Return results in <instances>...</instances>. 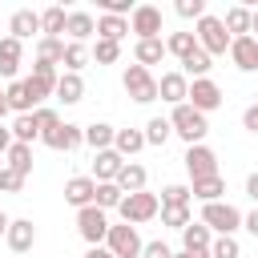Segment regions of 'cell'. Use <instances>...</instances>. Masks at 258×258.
<instances>
[{"mask_svg": "<svg viewBox=\"0 0 258 258\" xmlns=\"http://www.w3.org/2000/svg\"><path fill=\"white\" fill-rule=\"evenodd\" d=\"M113 149H117L121 157H133V153L145 149V133H141V129H117V133H113Z\"/></svg>", "mask_w": 258, "mask_h": 258, "instance_id": "obj_26", "label": "cell"}, {"mask_svg": "<svg viewBox=\"0 0 258 258\" xmlns=\"http://www.w3.org/2000/svg\"><path fill=\"white\" fill-rule=\"evenodd\" d=\"M246 198H250V202L258 206V169H254V173L246 177Z\"/></svg>", "mask_w": 258, "mask_h": 258, "instance_id": "obj_50", "label": "cell"}, {"mask_svg": "<svg viewBox=\"0 0 258 258\" xmlns=\"http://www.w3.org/2000/svg\"><path fill=\"white\" fill-rule=\"evenodd\" d=\"M141 133H145V145H165L173 129H169V117H149Z\"/></svg>", "mask_w": 258, "mask_h": 258, "instance_id": "obj_38", "label": "cell"}, {"mask_svg": "<svg viewBox=\"0 0 258 258\" xmlns=\"http://www.w3.org/2000/svg\"><path fill=\"white\" fill-rule=\"evenodd\" d=\"M8 145H12V133H8V129H4V125H0V157H4V153H8Z\"/></svg>", "mask_w": 258, "mask_h": 258, "instance_id": "obj_52", "label": "cell"}, {"mask_svg": "<svg viewBox=\"0 0 258 258\" xmlns=\"http://www.w3.org/2000/svg\"><path fill=\"white\" fill-rule=\"evenodd\" d=\"M85 258H113V254H109L105 246H89V250H85Z\"/></svg>", "mask_w": 258, "mask_h": 258, "instance_id": "obj_51", "label": "cell"}, {"mask_svg": "<svg viewBox=\"0 0 258 258\" xmlns=\"http://www.w3.org/2000/svg\"><path fill=\"white\" fill-rule=\"evenodd\" d=\"M77 230L89 246H105V234H109V214L97 210V206H85L77 210Z\"/></svg>", "mask_w": 258, "mask_h": 258, "instance_id": "obj_8", "label": "cell"}, {"mask_svg": "<svg viewBox=\"0 0 258 258\" xmlns=\"http://www.w3.org/2000/svg\"><path fill=\"white\" fill-rule=\"evenodd\" d=\"M202 226L218 238V234H238L242 230V210L230 206V202H210L202 206Z\"/></svg>", "mask_w": 258, "mask_h": 258, "instance_id": "obj_4", "label": "cell"}, {"mask_svg": "<svg viewBox=\"0 0 258 258\" xmlns=\"http://www.w3.org/2000/svg\"><path fill=\"white\" fill-rule=\"evenodd\" d=\"M8 133H12V141H20V145H32L40 133H36V121H32V113H24V117H16L12 125H8Z\"/></svg>", "mask_w": 258, "mask_h": 258, "instance_id": "obj_37", "label": "cell"}, {"mask_svg": "<svg viewBox=\"0 0 258 258\" xmlns=\"http://www.w3.org/2000/svg\"><path fill=\"white\" fill-rule=\"evenodd\" d=\"M8 222H12V218H8V214H4V210H0V238H4V234H8Z\"/></svg>", "mask_w": 258, "mask_h": 258, "instance_id": "obj_55", "label": "cell"}, {"mask_svg": "<svg viewBox=\"0 0 258 258\" xmlns=\"http://www.w3.org/2000/svg\"><path fill=\"white\" fill-rule=\"evenodd\" d=\"M141 258H173V250L165 242H145L141 246Z\"/></svg>", "mask_w": 258, "mask_h": 258, "instance_id": "obj_47", "label": "cell"}, {"mask_svg": "<svg viewBox=\"0 0 258 258\" xmlns=\"http://www.w3.org/2000/svg\"><path fill=\"white\" fill-rule=\"evenodd\" d=\"M24 181H28V177H20V173H12L8 165L0 169V189H4V194H20V189H24Z\"/></svg>", "mask_w": 258, "mask_h": 258, "instance_id": "obj_46", "label": "cell"}, {"mask_svg": "<svg viewBox=\"0 0 258 258\" xmlns=\"http://www.w3.org/2000/svg\"><path fill=\"white\" fill-rule=\"evenodd\" d=\"M64 16H69V12H64L60 4L44 8V12H40V32H44V36H60V32H64Z\"/></svg>", "mask_w": 258, "mask_h": 258, "instance_id": "obj_35", "label": "cell"}, {"mask_svg": "<svg viewBox=\"0 0 258 258\" xmlns=\"http://www.w3.org/2000/svg\"><path fill=\"white\" fill-rule=\"evenodd\" d=\"M56 64H44V60H36L32 64V73L24 77V89H28V101H32V109H40L44 105V97H52L56 93Z\"/></svg>", "mask_w": 258, "mask_h": 258, "instance_id": "obj_5", "label": "cell"}, {"mask_svg": "<svg viewBox=\"0 0 258 258\" xmlns=\"http://www.w3.org/2000/svg\"><path fill=\"white\" fill-rule=\"evenodd\" d=\"M40 141H44L48 149H56V153H69V149H77V145L85 141V125L60 121V125H52L48 133H40Z\"/></svg>", "mask_w": 258, "mask_h": 258, "instance_id": "obj_12", "label": "cell"}, {"mask_svg": "<svg viewBox=\"0 0 258 258\" xmlns=\"http://www.w3.org/2000/svg\"><path fill=\"white\" fill-rule=\"evenodd\" d=\"M210 242H214V234L202 226V222H189L185 230H181V250H210Z\"/></svg>", "mask_w": 258, "mask_h": 258, "instance_id": "obj_31", "label": "cell"}, {"mask_svg": "<svg viewBox=\"0 0 258 258\" xmlns=\"http://www.w3.org/2000/svg\"><path fill=\"white\" fill-rule=\"evenodd\" d=\"M129 32H137V40H157L161 36V8L137 4L133 16H129Z\"/></svg>", "mask_w": 258, "mask_h": 258, "instance_id": "obj_11", "label": "cell"}, {"mask_svg": "<svg viewBox=\"0 0 258 258\" xmlns=\"http://www.w3.org/2000/svg\"><path fill=\"white\" fill-rule=\"evenodd\" d=\"M121 198H125V194L117 189V181H97V198H93V206L109 214V210H117V206H121Z\"/></svg>", "mask_w": 258, "mask_h": 258, "instance_id": "obj_34", "label": "cell"}, {"mask_svg": "<svg viewBox=\"0 0 258 258\" xmlns=\"http://www.w3.org/2000/svg\"><path fill=\"white\" fill-rule=\"evenodd\" d=\"M194 222V210L189 206H161V226H169V230H185Z\"/></svg>", "mask_w": 258, "mask_h": 258, "instance_id": "obj_39", "label": "cell"}, {"mask_svg": "<svg viewBox=\"0 0 258 258\" xmlns=\"http://www.w3.org/2000/svg\"><path fill=\"white\" fill-rule=\"evenodd\" d=\"M32 121H36V133H48L52 125H60V113L52 105H40V109H32Z\"/></svg>", "mask_w": 258, "mask_h": 258, "instance_id": "obj_44", "label": "cell"}, {"mask_svg": "<svg viewBox=\"0 0 258 258\" xmlns=\"http://www.w3.org/2000/svg\"><path fill=\"white\" fill-rule=\"evenodd\" d=\"M242 125H246L250 133H258V101H254V105H246V113H242Z\"/></svg>", "mask_w": 258, "mask_h": 258, "instance_id": "obj_48", "label": "cell"}, {"mask_svg": "<svg viewBox=\"0 0 258 258\" xmlns=\"http://www.w3.org/2000/svg\"><path fill=\"white\" fill-rule=\"evenodd\" d=\"M4 157H8V169H12V173H20V177H28V173H32V145L12 141Z\"/></svg>", "mask_w": 258, "mask_h": 258, "instance_id": "obj_30", "label": "cell"}, {"mask_svg": "<svg viewBox=\"0 0 258 258\" xmlns=\"http://www.w3.org/2000/svg\"><path fill=\"white\" fill-rule=\"evenodd\" d=\"M8 32L24 44L32 32H40V12H32V8H16V12H12V20H8Z\"/></svg>", "mask_w": 258, "mask_h": 258, "instance_id": "obj_19", "label": "cell"}, {"mask_svg": "<svg viewBox=\"0 0 258 258\" xmlns=\"http://www.w3.org/2000/svg\"><path fill=\"white\" fill-rule=\"evenodd\" d=\"M64 32H69V40H73V44H85V40L97 32L93 12H81V8H77V12H69V16H64Z\"/></svg>", "mask_w": 258, "mask_h": 258, "instance_id": "obj_18", "label": "cell"}, {"mask_svg": "<svg viewBox=\"0 0 258 258\" xmlns=\"http://www.w3.org/2000/svg\"><path fill=\"white\" fill-rule=\"evenodd\" d=\"M173 258H210V250H194V254H189V250H181V254H173Z\"/></svg>", "mask_w": 258, "mask_h": 258, "instance_id": "obj_53", "label": "cell"}, {"mask_svg": "<svg viewBox=\"0 0 258 258\" xmlns=\"http://www.w3.org/2000/svg\"><path fill=\"white\" fill-rule=\"evenodd\" d=\"M210 258H242L238 238H234V234H218V238L210 242Z\"/></svg>", "mask_w": 258, "mask_h": 258, "instance_id": "obj_40", "label": "cell"}, {"mask_svg": "<svg viewBox=\"0 0 258 258\" xmlns=\"http://www.w3.org/2000/svg\"><path fill=\"white\" fill-rule=\"evenodd\" d=\"M181 161H185L189 181H198V177H214V173H218V153H214L206 141H202V145H189Z\"/></svg>", "mask_w": 258, "mask_h": 258, "instance_id": "obj_10", "label": "cell"}, {"mask_svg": "<svg viewBox=\"0 0 258 258\" xmlns=\"http://www.w3.org/2000/svg\"><path fill=\"white\" fill-rule=\"evenodd\" d=\"M52 97H56L60 105H77V101H85V81H81V73H60Z\"/></svg>", "mask_w": 258, "mask_h": 258, "instance_id": "obj_20", "label": "cell"}, {"mask_svg": "<svg viewBox=\"0 0 258 258\" xmlns=\"http://www.w3.org/2000/svg\"><path fill=\"white\" fill-rule=\"evenodd\" d=\"M4 242H8V250H12V254H28V250H32V242H36V226H32V218H12V222H8Z\"/></svg>", "mask_w": 258, "mask_h": 258, "instance_id": "obj_14", "label": "cell"}, {"mask_svg": "<svg viewBox=\"0 0 258 258\" xmlns=\"http://www.w3.org/2000/svg\"><path fill=\"white\" fill-rule=\"evenodd\" d=\"M121 165H125V157L117 153V149H101V153H93V181H117V173H121Z\"/></svg>", "mask_w": 258, "mask_h": 258, "instance_id": "obj_17", "label": "cell"}, {"mask_svg": "<svg viewBox=\"0 0 258 258\" xmlns=\"http://www.w3.org/2000/svg\"><path fill=\"white\" fill-rule=\"evenodd\" d=\"M141 234H137V226H109V234H105V250L113 254V258H141Z\"/></svg>", "mask_w": 258, "mask_h": 258, "instance_id": "obj_7", "label": "cell"}, {"mask_svg": "<svg viewBox=\"0 0 258 258\" xmlns=\"http://www.w3.org/2000/svg\"><path fill=\"white\" fill-rule=\"evenodd\" d=\"M85 60H89V48L69 40V44H64V60H60V64H64V73H81V69H85Z\"/></svg>", "mask_w": 258, "mask_h": 258, "instance_id": "obj_42", "label": "cell"}, {"mask_svg": "<svg viewBox=\"0 0 258 258\" xmlns=\"http://www.w3.org/2000/svg\"><path fill=\"white\" fill-rule=\"evenodd\" d=\"M189 194H194L202 206H210V202H222L226 181H222V173H214V177H198V181H189Z\"/></svg>", "mask_w": 258, "mask_h": 258, "instance_id": "obj_22", "label": "cell"}, {"mask_svg": "<svg viewBox=\"0 0 258 258\" xmlns=\"http://www.w3.org/2000/svg\"><path fill=\"white\" fill-rule=\"evenodd\" d=\"M157 202H161V206H189V202H194V194H189V185L173 181V185H165V189L157 194Z\"/></svg>", "mask_w": 258, "mask_h": 258, "instance_id": "obj_41", "label": "cell"}, {"mask_svg": "<svg viewBox=\"0 0 258 258\" xmlns=\"http://www.w3.org/2000/svg\"><path fill=\"white\" fill-rule=\"evenodd\" d=\"M185 93H189V81H185L181 69H177V73H161V81H157V97H161V101L185 105Z\"/></svg>", "mask_w": 258, "mask_h": 258, "instance_id": "obj_16", "label": "cell"}, {"mask_svg": "<svg viewBox=\"0 0 258 258\" xmlns=\"http://www.w3.org/2000/svg\"><path fill=\"white\" fill-rule=\"evenodd\" d=\"M185 105H189V109H198V113H214V109L222 105V89H218L210 77H198V81H189Z\"/></svg>", "mask_w": 258, "mask_h": 258, "instance_id": "obj_9", "label": "cell"}, {"mask_svg": "<svg viewBox=\"0 0 258 258\" xmlns=\"http://www.w3.org/2000/svg\"><path fill=\"white\" fill-rule=\"evenodd\" d=\"M121 85H125V93H129L137 105L157 101V77H153L149 69H141V64H129V69L121 73Z\"/></svg>", "mask_w": 258, "mask_h": 258, "instance_id": "obj_6", "label": "cell"}, {"mask_svg": "<svg viewBox=\"0 0 258 258\" xmlns=\"http://www.w3.org/2000/svg\"><path fill=\"white\" fill-rule=\"evenodd\" d=\"M4 101H8V113H16V117L32 113V101H28V89H24V81H8V89H4Z\"/></svg>", "mask_w": 258, "mask_h": 258, "instance_id": "obj_29", "label": "cell"}, {"mask_svg": "<svg viewBox=\"0 0 258 258\" xmlns=\"http://www.w3.org/2000/svg\"><path fill=\"white\" fill-rule=\"evenodd\" d=\"M250 32H254V40H258V8H250Z\"/></svg>", "mask_w": 258, "mask_h": 258, "instance_id": "obj_54", "label": "cell"}, {"mask_svg": "<svg viewBox=\"0 0 258 258\" xmlns=\"http://www.w3.org/2000/svg\"><path fill=\"white\" fill-rule=\"evenodd\" d=\"M20 56H24V44L16 36H4L0 40V77L16 81V69H20Z\"/></svg>", "mask_w": 258, "mask_h": 258, "instance_id": "obj_21", "label": "cell"}, {"mask_svg": "<svg viewBox=\"0 0 258 258\" xmlns=\"http://www.w3.org/2000/svg\"><path fill=\"white\" fill-rule=\"evenodd\" d=\"M242 230H250V234L258 238V206H254L250 214H242Z\"/></svg>", "mask_w": 258, "mask_h": 258, "instance_id": "obj_49", "label": "cell"}, {"mask_svg": "<svg viewBox=\"0 0 258 258\" xmlns=\"http://www.w3.org/2000/svg\"><path fill=\"white\" fill-rule=\"evenodd\" d=\"M93 198H97V181H93L89 173H77V177H69V181H64V202H69L73 210L93 206Z\"/></svg>", "mask_w": 258, "mask_h": 258, "instance_id": "obj_13", "label": "cell"}, {"mask_svg": "<svg viewBox=\"0 0 258 258\" xmlns=\"http://www.w3.org/2000/svg\"><path fill=\"white\" fill-rule=\"evenodd\" d=\"M222 24H226L230 40H234V36H250V8H246V4H234V8H226Z\"/></svg>", "mask_w": 258, "mask_h": 258, "instance_id": "obj_25", "label": "cell"}, {"mask_svg": "<svg viewBox=\"0 0 258 258\" xmlns=\"http://www.w3.org/2000/svg\"><path fill=\"white\" fill-rule=\"evenodd\" d=\"M230 60L238 73H258V40L254 36H234L230 40Z\"/></svg>", "mask_w": 258, "mask_h": 258, "instance_id": "obj_15", "label": "cell"}, {"mask_svg": "<svg viewBox=\"0 0 258 258\" xmlns=\"http://www.w3.org/2000/svg\"><path fill=\"white\" fill-rule=\"evenodd\" d=\"M117 214H121L125 226H141V222H153V218L161 214V202H157V194L137 189V194H125V198H121Z\"/></svg>", "mask_w": 258, "mask_h": 258, "instance_id": "obj_3", "label": "cell"}, {"mask_svg": "<svg viewBox=\"0 0 258 258\" xmlns=\"http://www.w3.org/2000/svg\"><path fill=\"white\" fill-rule=\"evenodd\" d=\"M117 56H121V44L117 40H97L93 44V60L97 64H117Z\"/></svg>", "mask_w": 258, "mask_h": 258, "instance_id": "obj_43", "label": "cell"}, {"mask_svg": "<svg viewBox=\"0 0 258 258\" xmlns=\"http://www.w3.org/2000/svg\"><path fill=\"white\" fill-rule=\"evenodd\" d=\"M125 32H129V20L125 16H97V40H125Z\"/></svg>", "mask_w": 258, "mask_h": 258, "instance_id": "obj_27", "label": "cell"}, {"mask_svg": "<svg viewBox=\"0 0 258 258\" xmlns=\"http://www.w3.org/2000/svg\"><path fill=\"white\" fill-rule=\"evenodd\" d=\"M194 48H198L194 32H169V36H165V52H173L177 60H185V56H189Z\"/></svg>", "mask_w": 258, "mask_h": 258, "instance_id": "obj_36", "label": "cell"}, {"mask_svg": "<svg viewBox=\"0 0 258 258\" xmlns=\"http://www.w3.org/2000/svg\"><path fill=\"white\" fill-rule=\"evenodd\" d=\"M36 60L60 64V60H64V40H60V36H40V40H36Z\"/></svg>", "mask_w": 258, "mask_h": 258, "instance_id": "obj_32", "label": "cell"}, {"mask_svg": "<svg viewBox=\"0 0 258 258\" xmlns=\"http://www.w3.org/2000/svg\"><path fill=\"white\" fill-rule=\"evenodd\" d=\"M113 125L109 121H93V125H85V145L93 149V153H101V149H113Z\"/></svg>", "mask_w": 258, "mask_h": 258, "instance_id": "obj_23", "label": "cell"}, {"mask_svg": "<svg viewBox=\"0 0 258 258\" xmlns=\"http://www.w3.org/2000/svg\"><path fill=\"white\" fill-rule=\"evenodd\" d=\"M194 40H198V48L206 52V56H226L230 52V32H226V24H222V16H202L198 24H194Z\"/></svg>", "mask_w": 258, "mask_h": 258, "instance_id": "obj_1", "label": "cell"}, {"mask_svg": "<svg viewBox=\"0 0 258 258\" xmlns=\"http://www.w3.org/2000/svg\"><path fill=\"white\" fill-rule=\"evenodd\" d=\"M145 165H137V161H125L121 165V173H117V189L121 194H137V189H145Z\"/></svg>", "mask_w": 258, "mask_h": 258, "instance_id": "obj_24", "label": "cell"}, {"mask_svg": "<svg viewBox=\"0 0 258 258\" xmlns=\"http://www.w3.org/2000/svg\"><path fill=\"white\" fill-rule=\"evenodd\" d=\"M173 8H177V16H181V20H194V24L206 16V0H177Z\"/></svg>", "mask_w": 258, "mask_h": 258, "instance_id": "obj_45", "label": "cell"}, {"mask_svg": "<svg viewBox=\"0 0 258 258\" xmlns=\"http://www.w3.org/2000/svg\"><path fill=\"white\" fill-rule=\"evenodd\" d=\"M169 129H173L185 145H202L206 133H210V121H206V113H198V109H189V105H173Z\"/></svg>", "mask_w": 258, "mask_h": 258, "instance_id": "obj_2", "label": "cell"}, {"mask_svg": "<svg viewBox=\"0 0 258 258\" xmlns=\"http://www.w3.org/2000/svg\"><path fill=\"white\" fill-rule=\"evenodd\" d=\"M133 56H137L141 69L161 64V56H165V40H161V36H157V40H137V44H133Z\"/></svg>", "mask_w": 258, "mask_h": 258, "instance_id": "obj_28", "label": "cell"}, {"mask_svg": "<svg viewBox=\"0 0 258 258\" xmlns=\"http://www.w3.org/2000/svg\"><path fill=\"white\" fill-rule=\"evenodd\" d=\"M8 117V101H4V89H0V121Z\"/></svg>", "mask_w": 258, "mask_h": 258, "instance_id": "obj_56", "label": "cell"}, {"mask_svg": "<svg viewBox=\"0 0 258 258\" xmlns=\"http://www.w3.org/2000/svg\"><path fill=\"white\" fill-rule=\"evenodd\" d=\"M210 69H214V56H206L202 48H194V52L181 60V73H185V81H189V77H194V81H198V77H210Z\"/></svg>", "mask_w": 258, "mask_h": 258, "instance_id": "obj_33", "label": "cell"}]
</instances>
